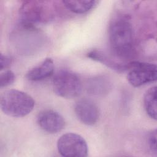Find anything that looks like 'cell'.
<instances>
[{
	"label": "cell",
	"instance_id": "1",
	"mask_svg": "<svg viewBox=\"0 0 157 157\" xmlns=\"http://www.w3.org/2000/svg\"><path fill=\"white\" fill-rule=\"evenodd\" d=\"M109 39L114 56L127 59L132 55L134 50L132 24L126 15L113 18L109 28Z\"/></svg>",
	"mask_w": 157,
	"mask_h": 157
},
{
	"label": "cell",
	"instance_id": "2",
	"mask_svg": "<svg viewBox=\"0 0 157 157\" xmlns=\"http://www.w3.org/2000/svg\"><path fill=\"white\" fill-rule=\"evenodd\" d=\"M0 105L5 114L13 117H23L33 110L35 101L26 93L11 89L1 94Z\"/></svg>",
	"mask_w": 157,
	"mask_h": 157
},
{
	"label": "cell",
	"instance_id": "3",
	"mask_svg": "<svg viewBox=\"0 0 157 157\" xmlns=\"http://www.w3.org/2000/svg\"><path fill=\"white\" fill-rule=\"evenodd\" d=\"M51 15L44 1H24L19 9L20 26L28 29H36V25L50 18Z\"/></svg>",
	"mask_w": 157,
	"mask_h": 157
},
{
	"label": "cell",
	"instance_id": "4",
	"mask_svg": "<svg viewBox=\"0 0 157 157\" xmlns=\"http://www.w3.org/2000/svg\"><path fill=\"white\" fill-rule=\"evenodd\" d=\"M53 91L61 98L72 99L78 96L82 90L79 77L71 71H59L53 80Z\"/></svg>",
	"mask_w": 157,
	"mask_h": 157
},
{
	"label": "cell",
	"instance_id": "5",
	"mask_svg": "<svg viewBox=\"0 0 157 157\" xmlns=\"http://www.w3.org/2000/svg\"><path fill=\"white\" fill-rule=\"evenodd\" d=\"M57 148L61 155L67 157H85L88 151L84 138L73 132L63 134L58 140Z\"/></svg>",
	"mask_w": 157,
	"mask_h": 157
},
{
	"label": "cell",
	"instance_id": "6",
	"mask_svg": "<svg viewBox=\"0 0 157 157\" xmlns=\"http://www.w3.org/2000/svg\"><path fill=\"white\" fill-rule=\"evenodd\" d=\"M128 71V80L135 87L155 82L157 78L156 66L151 63L131 61L129 63Z\"/></svg>",
	"mask_w": 157,
	"mask_h": 157
},
{
	"label": "cell",
	"instance_id": "7",
	"mask_svg": "<svg viewBox=\"0 0 157 157\" xmlns=\"http://www.w3.org/2000/svg\"><path fill=\"white\" fill-rule=\"evenodd\" d=\"M75 113L80 122L92 126L96 124L99 117V111L97 105L91 99H79L75 105Z\"/></svg>",
	"mask_w": 157,
	"mask_h": 157
},
{
	"label": "cell",
	"instance_id": "8",
	"mask_svg": "<svg viewBox=\"0 0 157 157\" xmlns=\"http://www.w3.org/2000/svg\"><path fill=\"white\" fill-rule=\"evenodd\" d=\"M39 126L44 131L55 134L61 131L65 126L63 117L53 110H45L41 112L37 117Z\"/></svg>",
	"mask_w": 157,
	"mask_h": 157
},
{
	"label": "cell",
	"instance_id": "9",
	"mask_svg": "<svg viewBox=\"0 0 157 157\" xmlns=\"http://www.w3.org/2000/svg\"><path fill=\"white\" fill-rule=\"evenodd\" d=\"M54 63L52 58H47L39 65L33 67L26 74L31 81H39L50 77L54 71Z\"/></svg>",
	"mask_w": 157,
	"mask_h": 157
},
{
	"label": "cell",
	"instance_id": "10",
	"mask_svg": "<svg viewBox=\"0 0 157 157\" xmlns=\"http://www.w3.org/2000/svg\"><path fill=\"white\" fill-rule=\"evenodd\" d=\"M87 56L117 72H124L128 71L129 69V63H122L121 62H117L111 56L99 50H91L87 53Z\"/></svg>",
	"mask_w": 157,
	"mask_h": 157
},
{
	"label": "cell",
	"instance_id": "11",
	"mask_svg": "<svg viewBox=\"0 0 157 157\" xmlns=\"http://www.w3.org/2000/svg\"><path fill=\"white\" fill-rule=\"evenodd\" d=\"M111 88V84L107 78L97 77L91 78L87 82L88 92L96 95H103L109 93Z\"/></svg>",
	"mask_w": 157,
	"mask_h": 157
},
{
	"label": "cell",
	"instance_id": "12",
	"mask_svg": "<svg viewBox=\"0 0 157 157\" xmlns=\"http://www.w3.org/2000/svg\"><path fill=\"white\" fill-rule=\"evenodd\" d=\"M65 7L75 13H84L94 8L98 3V1H63Z\"/></svg>",
	"mask_w": 157,
	"mask_h": 157
},
{
	"label": "cell",
	"instance_id": "13",
	"mask_svg": "<svg viewBox=\"0 0 157 157\" xmlns=\"http://www.w3.org/2000/svg\"><path fill=\"white\" fill-rule=\"evenodd\" d=\"M156 86H154L146 91L144 99L145 111L154 120H156Z\"/></svg>",
	"mask_w": 157,
	"mask_h": 157
},
{
	"label": "cell",
	"instance_id": "14",
	"mask_svg": "<svg viewBox=\"0 0 157 157\" xmlns=\"http://www.w3.org/2000/svg\"><path fill=\"white\" fill-rule=\"evenodd\" d=\"M15 78L14 73L10 70H6L1 74L0 86L1 88L12 84Z\"/></svg>",
	"mask_w": 157,
	"mask_h": 157
},
{
	"label": "cell",
	"instance_id": "15",
	"mask_svg": "<svg viewBox=\"0 0 157 157\" xmlns=\"http://www.w3.org/2000/svg\"><path fill=\"white\" fill-rule=\"evenodd\" d=\"M147 144L150 150L156 154V129L150 131L147 136Z\"/></svg>",
	"mask_w": 157,
	"mask_h": 157
},
{
	"label": "cell",
	"instance_id": "16",
	"mask_svg": "<svg viewBox=\"0 0 157 157\" xmlns=\"http://www.w3.org/2000/svg\"><path fill=\"white\" fill-rule=\"evenodd\" d=\"M12 63V58L6 55L1 54L0 58V69L1 70L5 69L9 67Z\"/></svg>",
	"mask_w": 157,
	"mask_h": 157
}]
</instances>
